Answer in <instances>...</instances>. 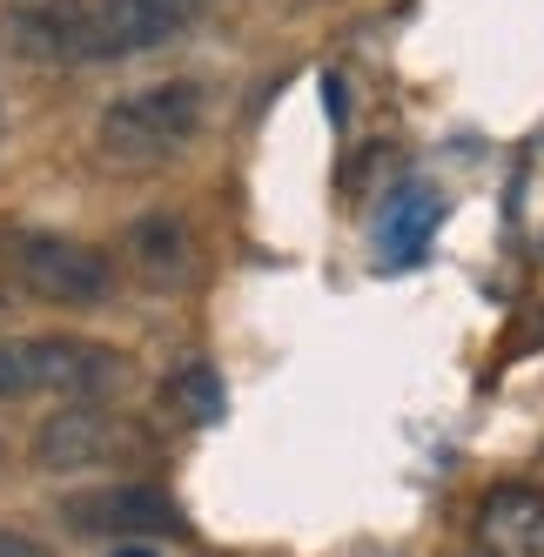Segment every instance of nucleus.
Segmentation results:
<instances>
[{
	"label": "nucleus",
	"mask_w": 544,
	"mask_h": 557,
	"mask_svg": "<svg viewBox=\"0 0 544 557\" xmlns=\"http://www.w3.org/2000/svg\"><path fill=\"white\" fill-rule=\"evenodd\" d=\"M67 524L74 531H122V537H154V531H175L182 517L162 491L148 484H108V491H82L67 497Z\"/></svg>",
	"instance_id": "nucleus-6"
},
{
	"label": "nucleus",
	"mask_w": 544,
	"mask_h": 557,
	"mask_svg": "<svg viewBox=\"0 0 544 557\" xmlns=\"http://www.w3.org/2000/svg\"><path fill=\"white\" fill-rule=\"evenodd\" d=\"M0 557H54L41 537H27V531H0Z\"/></svg>",
	"instance_id": "nucleus-12"
},
{
	"label": "nucleus",
	"mask_w": 544,
	"mask_h": 557,
	"mask_svg": "<svg viewBox=\"0 0 544 557\" xmlns=\"http://www.w3.org/2000/svg\"><path fill=\"white\" fill-rule=\"evenodd\" d=\"M128 256H135V269L148 275V283H182L188 275V235H182V222H169V215H148V222H135V235H128Z\"/></svg>",
	"instance_id": "nucleus-9"
},
{
	"label": "nucleus",
	"mask_w": 544,
	"mask_h": 557,
	"mask_svg": "<svg viewBox=\"0 0 544 557\" xmlns=\"http://www.w3.org/2000/svg\"><path fill=\"white\" fill-rule=\"evenodd\" d=\"M14 269H21V283L41 302H67V309H88V302H101L114 289L108 256L67 243V235H21V243H14Z\"/></svg>",
	"instance_id": "nucleus-3"
},
{
	"label": "nucleus",
	"mask_w": 544,
	"mask_h": 557,
	"mask_svg": "<svg viewBox=\"0 0 544 557\" xmlns=\"http://www.w3.org/2000/svg\"><path fill=\"white\" fill-rule=\"evenodd\" d=\"M188 14L169 0H67L14 27V41L34 54H61V61H114V54H141L162 48Z\"/></svg>",
	"instance_id": "nucleus-1"
},
{
	"label": "nucleus",
	"mask_w": 544,
	"mask_h": 557,
	"mask_svg": "<svg viewBox=\"0 0 544 557\" xmlns=\"http://www.w3.org/2000/svg\"><path fill=\"white\" fill-rule=\"evenodd\" d=\"M34 383V343H0V396H27Z\"/></svg>",
	"instance_id": "nucleus-11"
},
{
	"label": "nucleus",
	"mask_w": 544,
	"mask_h": 557,
	"mask_svg": "<svg viewBox=\"0 0 544 557\" xmlns=\"http://www.w3.org/2000/svg\"><path fill=\"white\" fill-rule=\"evenodd\" d=\"M196 128H202V88L196 82H154L101 114V154L108 162H162Z\"/></svg>",
	"instance_id": "nucleus-2"
},
{
	"label": "nucleus",
	"mask_w": 544,
	"mask_h": 557,
	"mask_svg": "<svg viewBox=\"0 0 544 557\" xmlns=\"http://www.w3.org/2000/svg\"><path fill=\"white\" fill-rule=\"evenodd\" d=\"M169 404H175L188 423H215V417H222V376H215L209 363L175 370V376H169Z\"/></svg>",
	"instance_id": "nucleus-10"
},
{
	"label": "nucleus",
	"mask_w": 544,
	"mask_h": 557,
	"mask_svg": "<svg viewBox=\"0 0 544 557\" xmlns=\"http://www.w3.org/2000/svg\"><path fill=\"white\" fill-rule=\"evenodd\" d=\"M34 383L54 396H108L128 383V356H114L108 343L48 336V343H34Z\"/></svg>",
	"instance_id": "nucleus-5"
},
{
	"label": "nucleus",
	"mask_w": 544,
	"mask_h": 557,
	"mask_svg": "<svg viewBox=\"0 0 544 557\" xmlns=\"http://www.w3.org/2000/svg\"><path fill=\"white\" fill-rule=\"evenodd\" d=\"M114 557H154V550H141V544H122V550H114Z\"/></svg>",
	"instance_id": "nucleus-14"
},
{
	"label": "nucleus",
	"mask_w": 544,
	"mask_h": 557,
	"mask_svg": "<svg viewBox=\"0 0 544 557\" xmlns=\"http://www.w3.org/2000/svg\"><path fill=\"white\" fill-rule=\"evenodd\" d=\"M128 444L135 436L122 417L95 410V396H67V410H54L41 423V436H34V457H41V470H95Z\"/></svg>",
	"instance_id": "nucleus-4"
},
{
	"label": "nucleus",
	"mask_w": 544,
	"mask_h": 557,
	"mask_svg": "<svg viewBox=\"0 0 544 557\" xmlns=\"http://www.w3.org/2000/svg\"><path fill=\"white\" fill-rule=\"evenodd\" d=\"M478 544H484V557H544V491L497 484L478 504Z\"/></svg>",
	"instance_id": "nucleus-7"
},
{
	"label": "nucleus",
	"mask_w": 544,
	"mask_h": 557,
	"mask_svg": "<svg viewBox=\"0 0 544 557\" xmlns=\"http://www.w3.org/2000/svg\"><path fill=\"white\" fill-rule=\"evenodd\" d=\"M323 101H330V114H336V122H343V108H349V95H343V82H336V74H330V82H323Z\"/></svg>",
	"instance_id": "nucleus-13"
},
{
	"label": "nucleus",
	"mask_w": 544,
	"mask_h": 557,
	"mask_svg": "<svg viewBox=\"0 0 544 557\" xmlns=\"http://www.w3.org/2000/svg\"><path fill=\"white\" fill-rule=\"evenodd\" d=\"M437 222H444V195L437 188H423V182L397 188L391 202H383V215H376V249H383V262H417L423 249H431Z\"/></svg>",
	"instance_id": "nucleus-8"
}]
</instances>
